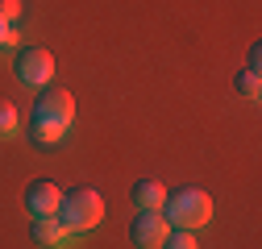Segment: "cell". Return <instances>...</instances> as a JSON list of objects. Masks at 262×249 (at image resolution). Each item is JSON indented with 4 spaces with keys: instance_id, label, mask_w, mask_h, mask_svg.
Segmentation results:
<instances>
[{
    "instance_id": "1",
    "label": "cell",
    "mask_w": 262,
    "mask_h": 249,
    "mask_svg": "<svg viewBox=\"0 0 262 249\" xmlns=\"http://www.w3.org/2000/svg\"><path fill=\"white\" fill-rule=\"evenodd\" d=\"M75 124V96L71 91H42L38 104H34V124H29V137L38 145H54L71 133Z\"/></svg>"
},
{
    "instance_id": "2",
    "label": "cell",
    "mask_w": 262,
    "mask_h": 249,
    "mask_svg": "<svg viewBox=\"0 0 262 249\" xmlns=\"http://www.w3.org/2000/svg\"><path fill=\"white\" fill-rule=\"evenodd\" d=\"M162 208H167L162 212L167 225H179V229H191V233L212 220V200H208V191H200V187H183V191L167 195Z\"/></svg>"
},
{
    "instance_id": "3",
    "label": "cell",
    "mask_w": 262,
    "mask_h": 249,
    "mask_svg": "<svg viewBox=\"0 0 262 249\" xmlns=\"http://www.w3.org/2000/svg\"><path fill=\"white\" fill-rule=\"evenodd\" d=\"M58 212H62V229H71V233H92L96 225L104 220V200H100V191H92V187H75L71 195H62V204H58Z\"/></svg>"
},
{
    "instance_id": "4",
    "label": "cell",
    "mask_w": 262,
    "mask_h": 249,
    "mask_svg": "<svg viewBox=\"0 0 262 249\" xmlns=\"http://www.w3.org/2000/svg\"><path fill=\"white\" fill-rule=\"evenodd\" d=\"M13 71H17V79L25 83V87H42V83H50L54 79V58H50V50H21L17 58H13Z\"/></svg>"
},
{
    "instance_id": "5",
    "label": "cell",
    "mask_w": 262,
    "mask_h": 249,
    "mask_svg": "<svg viewBox=\"0 0 262 249\" xmlns=\"http://www.w3.org/2000/svg\"><path fill=\"white\" fill-rule=\"evenodd\" d=\"M167 233H171V225L162 220V212H138V220L129 225V241L138 249H162Z\"/></svg>"
},
{
    "instance_id": "6",
    "label": "cell",
    "mask_w": 262,
    "mask_h": 249,
    "mask_svg": "<svg viewBox=\"0 0 262 249\" xmlns=\"http://www.w3.org/2000/svg\"><path fill=\"white\" fill-rule=\"evenodd\" d=\"M58 204H62L58 183L38 179V183H29V187H25V208H29V216H34V220H38V216H54Z\"/></svg>"
},
{
    "instance_id": "7",
    "label": "cell",
    "mask_w": 262,
    "mask_h": 249,
    "mask_svg": "<svg viewBox=\"0 0 262 249\" xmlns=\"http://www.w3.org/2000/svg\"><path fill=\"white\" fill-rule=\"evenodd\" d=\"M34 241L46 245V249H67V245L75 241V233H71V229H62L54 216H38V220H34Z\"/></svg>"
},
{
    "instance_id": "8",
    "label": "cell",
    "mask_w": 262,
    "mask_h": 249,
    "mask_svg": "<svg viewBox=\"0 0 262 249\" xmlns=\"http://www.w3.org/2000/svg\"><path fill=\"white\" fill-rule=\"evenodd\" d=\"M162 204H167V187H162V183L142 179V183L134 187V208H138V212H158Z\"/></svg>"
},
{
    "instance_id": "9",
    "label": "cell",
    "mask_w": 262,
    "mask_h": 249,
    "mask_svg": "<svg viewBox=\"0 0 262 249\" xmlns=\"http://www.w3.org/2000/svg\"><path fill=\"white\" fill-rule=\"evenodd\" d=\"M21 129V116H17V104L0 96V137H13Z\"/></svg>"
},
{
    "instance_id": "10",
    "label": "cell",
    "mask_w": 262,
    "mask_h": 249,
    "mask_svg": "<svg viewBox=\"0 0 262 249\" xmlns=\"http://www.w3.org/2000/svg\"><path fill=\"white\" fill-rule=\"evenodd\" d=\"M233 87L242 91L246 100H258V91H262V79H258V67H246L237 79H233Z\"/></svg>"
},
{
    "instance_id": "11",
    "label": "cell",
    "mask_w": 262,
    "mask_h": 249,
    "mask_svg": "<svg viewBox=\"0 0 262 249\" xmlns=\"http://www.w3.org/2000/svg\"><path fill=\"white\" fill-rule=\"evenodd\" d=\"M162 249H195V233H191V229L167 233V237H162Z\"/></svg>"
},
{
    "instance_id": "12",
    "label": "cell",
    "mask_w": 262,
    "mask_h": 249,
    "mask_svg": "<svg viewBox=\"0 0 262 249\" xmlns=\"http://www.w3.org/2000/svg\"><path fill=\"white\" fill-rule=\"evenodd\" d=\"M17 17H21V0H0V21L13 25Z\"/></svg>"
},
{
    "instance_id": "13",
    "label": "cell",
    "mask_w": 262,
    "mask_h": 249,
    "mask_svg": "<svg viewBox=\"0 0 262 249\" xmlns=\"http://www.w3.org/2000/svg\"><path fill=\"white\" fill-rule=\"evenodd\" d=\"M13 42H17V29L9 21H0V46H13Z\"/></svg>"
}]
</instances>
